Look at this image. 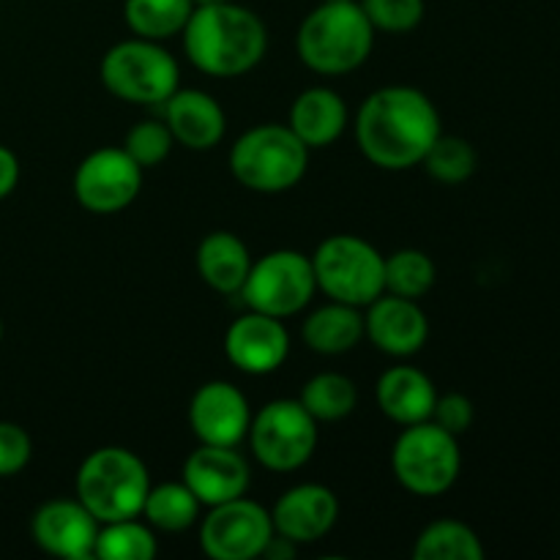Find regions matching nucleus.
<instances>
[{
	"instance_id": "f257e3e1",
	"label": "nucleus",
	"mask_w": 560,
	"mask_h": 560,
	"mask_svg": "<svg viewBox=\"0 0 560 560\" xmlns=\"http://www.w3.org/2000/svg\"><path fill=\"white\" fill-rule=\"evenodd\" d=\"M441 137V115L427 93L388 85L372 93L355 115V142L375 167L408 170L424 162Z\"/></svg>"
},
{
	"instance_id": "f03ea898",
	"label": "nucleus",
	"mask_w": 560,
	"mask_h": 560,
	"mask_svg": "<svg viewBox=\"0 0 560 560\" xmlns=\"http://www.w3.org/2000/svg\"><path fill=\"white\" fill-rule=\"evenodd\" d=\"M180 36L186 58L211 77L246 74L268 49V33L260 16L233 0L195 5Z\"/></svg>"
},
{
	"instance_id": "7ed1b4c3",
	"label": "nucleus",
	"mask_w": 560,
	"mask_h": 560,
	"mask_svg": "<svg viewBox=\"0 0 560 560\" xmlns=\"http://www.w3.org/2000/svg\"><path fill=\"white\" fill-rule=\"evenodd\" d=\"M375 44V27L359 0H323L301 22L295 47L299 58L317 74H348L366 63Z\"/></svg>"
},
{
	"instance_id": "20e7f679",
	"label": "nucleus",
	"mask_w": 560,
	"mask_h": 560,
	"mask_svg": "<svg viewBox=\"0 0 560 560\" xmlns=\"http://www.w3.org/2000/svg\"><path fill=\"white\" fill-rule=\"evenodd\" d=\"M77 501L98 520L140 517L142 503L151 490V474L135 452L120 446H104L88 454L77 470Z\"/></svg>"
},
{
	"instance_id": "39448f33",
	"label": "nucleus",
	"mask_w": 560,
	"mask_h": 560,
	"mask_svg": "<svg viewBox=\"0 0 560 560\" xmlns=\"http://www.w3.org/2000/svg\"><path fill=\"white\" fill-rule=\"evenodd\" d=\"M310 148L290 126L262 124L244 131L230 151V170L241 186L260 195L288 191L304 178Z\"/></svg>"
},
{
	"instance_id": "423d86ee",
	"label": "nucleus",
	"mask_w": 560,
	"mask_h": 560,
	"mask_svg": "<svg viewBox=\"0 0 560 560\" xmlns=\"http://www.w3.org/2000/svg\"><path fill=\"white\" fill-rule=\"evenodd\" d=\"M392 468L399 485L421 498L443 495L459 479L463 454L457 435L435 421L405 427L392 448Z\"/></svg>"
},
{
	"instance_id": "0eeeda50",
	"label": "nucleus",
	"mask_w": 560,
	"mask_h": 560,
	"mask_svg": "<svg viewBox=\"0 0 560 560\" xmlns=\"http://www.w3.org/2000/svg\"><path fill=\"white\" fill-rule=\"evenodd\" d=\"M383 266L386 257L359 235H331L312 255L317 290H323L331 301L359 310L386 293Z\"/></svg>"
},
{
	"instance_id": "6e6552de",
	"label": "nucleus",
	"mask_w": 560,
	"mask_h": 560,
	"mask_svg": "<svg viewBox=\"0 0 560 560\" xmlns=\"http://www.w3.org/2000/svg\"><path fill=\"white\" fill-rule=\"evenodd\" d=\"M102 85L131 104H164L178 91V60L151 38H126L102 58Z\"/></svg>"
},
{
	"instance_id": "1a4fd4ad",
	"label": "nucleus",
	"mask_w": 560,
	"mask_h": 560,
	"mask_svg": "<svg viewBox=\"0 0 560 560\" xmlns=\"http://www.w3.org/2000/svg\"><path fill=\"white\" fill-rule=\"evenodd\" d=\"M252 454L257 463L277 474L299 470L317 448V421L299 399H273L252 416Z\"/></svg>"
},
{
	"instance_id": "9d476101",
	"label": "nucleus",
	"mask_w": 560,
	"mask_h": 560,
	"mask_svg": "<svg viewBox=\"0 0 560 560\" xmlns=\"http://www.w3.org/2000/svg\"><path fill=\"white\" fill-rule=\"evenodd\" d=\"M315 268L312 257L295 249H277L252 262L241 288L246 306L271 317L299 315L315 295Z\"/></svg>"
},
{
	"instance_id": "9b49d317",
	"label": "nucleus",
	"mask_w": 560,
	"mask_h": 560,
	"mask_svg": "<svg viewBox=\"0 0 560 560\" xmlns=\"http://www.w3.org/2000/svg\"><path fill=\"white\" fill-rule=\"evenodd\" d=\"M271 536V512L244 495L211 506L200 523V547L213 560L260 558Z\"/></svg>"
},
{
	"instance_id": "f8f14e48",
	"label": "nucleus",
	"mask_w": 560,
	"mask_h": 560,
	"mask_svg": "<svg viewBox=\"0 0 560 560\" xmlns=\"http://www.w3.org/2000/svg\"><path fill=\"white\" fill-rule=\"evenodd\" d=\"M71 186L85 211L118 213L140 195L142 167L124 148H98L82 159Z\"/></svg>"
},
{
	"instance_id": "ddd939ff",
	"label": "nucleus",
	"mask_w": 560,
	"mask_h": 560,
	"mask_svg": "<svg viewBox=\"0 0 560 560\" xmlns=\"http://www.w3.org/2000/svg\"><path fill=\"white\" fill-rule=\"evenodd\" d=\"M189 424L200 443L238 446L252 424L249 402L233 383H202L189 402Z\"/></svg>"
},
{
	"instance_id": "4468645a",
	"label": "nucleus",
	"mask_w": 560,
	"mask_h": 560,
	"mask_svg": "<svg viewBox=\"0 0 560 560\" xmlns=\"http://www.w3.org/2000/svg\"><path fill=\"white\" fill-rule=\"evenodd\" d=\"M224 353L230 364L246 375L277 372L290 353L288 328L279 317L249 310L224 334Z\"/></svg>"
},
{
	"instance_id": "2eb2a0df",
	"label": "nucleus",
	"mask_w": 560,
	"mask_h": 560,
	"mask_svg": "<svg viewBox=\"0 0 560 560\" xmlns=\"http://www.w3.org/2000/svg\"><path fill=\"white\" fill-rule=\"evenodd\" d=\"M102 523L80 501H49L33 514V541L44 552L66 560H88L96 550Z\"/></svg>"
},
{
	"instance_id": "dca6fc26",
	"label": "nucleus",
	"mask_w": 560,
	"mask_h": 560,
	"mask_svg": "<svg viewBox=\"0 0 560 560\" xmlns=\"http://www.w3.org/2000/svg\"><path fill=\"white\" fill-rule=\"evenodd\" d=\"M249 465L235 452V446H213L200 443V448L186 457L184 485L197 495L202 506H219V503L235 501L249 490Z\"/></svg>"
},
{
	"instance_id": "f3484780",
	"label": "nucleus",
	"mask_w": 560,
	"mask_h": 560,
	"mask_svg": "<svg viewBox=\"0 0 560 560\" xmlns=\"http://www.w3.org/2000/svg\"><path fill=\"white\" fill-rule=\"evenodd\" d=\"M364 334L383 353L394 359H408L424 348L430 337V323L413 299L383 293L366 306Z\"/></svg>"
},
{
	"instance_id": "a211bd4d",
	"label": "nucleus",
	"mask_w": 560,
	"mask_h": 560,
	"mask_svg": "<svg viewBox=\"0 0 560 560\" xmlns=\"http://www.w3.org/2000/svg\"><path fill=\"white\" fill-rule=\"evenodd\" d=\"M339 501L328 487L299 485L290 487L271 509L273 530L295 545H312L337 525Z\"/></svg>"
},
{
	"instance_id": "6ab92c4d",
	"label": "nucleus",
	"mask_w": 560,
	"mask_h": 560,
	"mask_svg": "<svg viewBox=\"0 0 560 560\" xmlns=\"http://www.w3.org/2000/svg\"><path fill=\"white\" fill-rule=\"evenodd\" d=\"M164 124L178 145L189 151H211L228 131L224 109L206 91H175L164 102Z\"/></svg>"
},
{
	"instance_id": "aec40b11",
	"label": "nucleus",
	"mask_w": 560,
	"mask_h": 560,
	"mask_svg": "<svg viewBox=\"0 0 560 560\" xmlns=\"http://www.w3.org/2000/svg\"><path fill=\"white\" fill-rule=\"evenodd\" d=\"M375 399L381 413L388 416L394 424L410 427L432 419L438 392L435 383L424 372L416 370V366L399 364L383 372L375 388Z\"/></svg>"
},
{
	"instance_id": "412c9836",
	"label": "nucleus",
	"mask_w": 560,
	"mask_h": 560,
	"mask_svg": "<svg viewBox=\"0 0 560 560\" xmlns=\"http://www.w3.org/2000/svg\"><path fill=\"white\" fill-rule=\"evenodd\" d=\"M288 126L306 148H328L348 126V104L331 88H310L290 107Z\"/></svg>"
},
{
	"instance_id": "4be33fe9",
	"label": "nucleus",
	"mask_w": 560,
	"mask_h": 560,
	"mask_svg": "<svg viewBox=\"0 0 560 560\" xmlns=\"http://www.w3.org/2000/svg\"><path fill=\"white\" fill-rule=\"evenodd\" d=\"M252 268L244 241L228 230H213L197 246V271L217 293H241Z\"/></svg>"
},
{
	"instance_id": "5701e85b",
	"label": "nucleus",
	"mask_w": 560,
	"mask_h": 560,
	"mask_svg": "<svg viewBox=\"0 0 560 560\" xmlns=\"http://www.w3.org/2000/svg\"><path fill=\"white\" fill-rule=\"evenodd\" d=\"M361 339H364V315L359 306L328 301L304 320V342L315 353H348Z\"/></svg>"
},
{
	"instance_id": "b1692460",
	"label": "nucleus",
	"mask_w": 560,
	"mask_h": 560,
	"mask_svg": "<svg viewBox=\"0 0 560 560\" xmlns=\"http://www.w3.org/2000/svg\"><path fill=\"white\" fill-rule=\"evenodd\" d=\"M200 506L202 503L184 481H164L148 490L140 517H145L151 528L164 530V534H180L197 523Z\"/></svg>"
},
{
	"instance_id": "393cba45",
	"label": "nucleus",
	"mask_w": 560,
	"mask_h": 560,
	"mask_svg": "<svg viewBox=\"0 0 560 560\" xmlns=\"http://www.w3.org/2000/svg\"><path fill=\"white\" fill-rule=\"evenodd\" d=\"M416 560H481L485 547H481L479 534L470 525L459 520H438L427 525L413 547Z\"/></svg>"
},
{
	"instance_id": "a878e982",
	"label": "nucleus",
	"mask_w": 560,
	"mask_h": 560,
	"mask_svg": "<svg viewBox=\"0 0 560 560\" xmlns=\"http://www.w3.org/2000/svg\"><path fill=\"white\" fill-rule=\"evenodd\" d=\"M299 402L310 410L317 424L320 421H342L359 405V388L350 377L339 375V372H320V375L306 381Z\"/></svg>"
},
{
	"instance_id": "bb28decb",
	"label": "nucleus",
	"mask_w": 560,
	"mask_h": 560,
	"mask_svg": "<svg viewBox=\"0 0 560 560\" xmlns=\"http://www.w3.org/2000/svg\"><path fill=\"white\" fill-rule=\"evenodd\" d=\"M195 3L191 0H126V25L140 38L164 42L184 31Z\"/></svg>"
},
{
	"instance_id": "cd10ccee",
	"label": "nucleus",
	"mask_w": 560,
	"mask_h": 560,
	"mask_svg": "<svg viewBox=\"0 0 560 560\" xmlns=\"http://www.w3.org/2000/svg\"><path fill=\"white\" fill-rule=\"evenodd\" d=\"M159 552L156 534L148 523L137 517L102 523L96 536V550L93 558L102 560H153Z\"/></svg>"
},
{
	"instance_id": "c85d7f7f",
	"label": "nucleus",
	"mask_w": 560,
	"mask_h": 560,
	"mask_svg": "<svg viewBox=\"0 0 560 560\" xmlns=\"http://www.w3.org/2000/svg\"><path fill=\"white\" fill-rule=\"evenodd\" d=\"M438 271L430 255L421 249H399L386 257L383 266V284L386 293L399 295V299H424L435 284Z\"/></svg>"
},
{
	"instance_id": "c756f323",
	"label": "nucleus",
	"mask_w": 560,
	"mask_h": 560,
	"mask_svg": "<svg viewBox=\"0 0 560 560\" xmlns=\"http://www.w3.org/2000/svg\"><path fill=\"white\" fill-rule=\"evenodd\" d=\"M424 170L441 184H463L470 175L476 173V164H479V156H476L474 145L463 137H448L443 135L432 142V148L424 156Z\"/></svg>"
},
{
	"instance_id": "7c9ffc66",
	"label": "nucleus",
	"mask_w": 560,
	"mask_h": 560,
	"mask_svg": "<svg viewBox=\"0 0 560 560\" xmlns=\"http://www.w3.org/2000/svg\"><path fill=\"white\" fill-rule=\"evenodd\" d=\"M175 140L170 135L167 124L164 120H140L137 126H131V131L126 135L124 151L140 164L142 170L156 167L173 151Z\"/></svg>"
},
{
	"instance_id": "2f4dec72",
	"label": "nucleus",
	"mask_w": 560,
	"mask_h": 560,
	"mask_svg": "<svg viewBox=\"0 0 560 560\" xmlns=\"http://www.w3.org/2000/svg\"><path fill=\"white\" fill-rule=\"evenodd\" d=\"M375 31L408 33L424 20V0H359Z\"/></svg>"
},
{
	"instance_id": "473e14b6",
	"label": "nucleus",
	"mask_w": 560,
	"mask_h": 560,
	"mask_svg": "<svg viewBox=\"0 0 560 560\" xmlns=\"http://www.w3.org/2000/svg\"><path fill=\"white\" fill-rule=\"evenodd\" d=\"M31 435H27L20 424L0 421V479L20 474V470L31 463Z\"/></svg>"
},
{
	"instance_id": "72a5a7b5",
	"label": "nucleus",
	"mask_w": 560,
	"mask_h": 560,
	"mask_svg": "<svg viewBox=\"0 0 560 560\" xmlns=\"http://www.w3.org/2000/svg\"><path fill=\"white\" fill-rule=\"evenodd\" d=\"M474 416H476L474 402H470L465 394H443V397H438L430 421H435L438 427H443V430L459 438L470 430Z\"/></svg>"
},
{
	"instance_id": "f704fd0d",
	"label": "nucleus",
	"mask_w": 560,
	"mask_h": 560,
	"mask_svg": "<svg viewBox=\"0 0 560 560\" xmlns=\"http://www.w3.org/2000/svg\"><path fill=\"white\" fill-rule=\"evenodd\" d=\"M16 180H20V162L9 148L0 145V200L14 191Z\"/></svg>"
},
{
	"instance_id": "c9c22d12",
	"label": "nucleus",
	"mask_w": 560,
	"mask_h": 560,
	"mask_svg": "<svg viewBox=\"0 0 560 560\" xmlns=\"http://www.w3.org/2000/svg\"><path fill=\"white\" fill-rule=\"evenodd\" d=\"M295 550H299V545H295V541H290L288 536H282V534H277V530H273V536H271V539H268V545L262 547L260 558L290 560V558L295 556Z\"/></svg>"
},
{
	"instance_id": "e433bc0d",
	"label": "nucleus",
	"mask_w": 560,
	"mask_h": 560,
	"mask_svg": "<svg viewBox=\"0 0 560 560\" xmlns=\"http://www.w3.org/2000/svg\"><path fill=\"white\" fill-rule=\"evenodd\" d=\"M195 5H213V3H224V0H191Z\"/></svg>"
},
{
	"instance_id": "4c0bfd02",
	"label": "nucleus",
	"mask_w": 560,
	"mask_h": 560,
	"mask_svg": "<svg viewBox=\"0 0 560 560\" xmlns=\"http://www.w3.org/2000/svg\"><path fill=\"white\" fill-rule=\"evenodd\" d=\"M0 337H3V323H0Z\"/></svg>"
}]
</instances>
